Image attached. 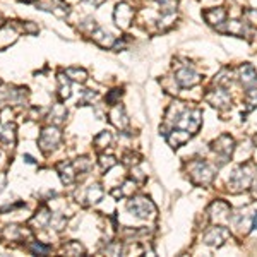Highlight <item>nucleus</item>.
Wrapping results in <instances>:
<instances>
[{
  "label": "nucleus",
  "mask_w": 257,
  "mask_h": 257,
  "mask_svg": "<svg viewBox=\"0 0 257 257\" xmlns=\"http://www.w3.org/2000/svg\"><path fill=\"white\" fill-rule=\"evenodd\" d=\"M202 126V112L199 108L188 106L187 103L174 102L168 106L166 114H164V126L160 127V132L166 134L170 128H182V130L190 132L196 136Z\"/></svg>",
  "instance_id": "f257e3e1"
},
{
  "label": "nucleus",
  "mask_w": 257,
  "mask_h": 257,
  "mask_svg": "<svg viewBox=\"0 0 257 257\" xmlns=\"http://www.w3.org/2000/svg\"><path fill=\"white\" fill-rule=\"evenodd\" d=\"M238 81L246 90V105L247 112H252L257 106V70L252 64H242L236 70Z\"/></svg>",
  "instance_id": "f03ea898"
},
{
  "label": "nucleus",
  "mask_w": 257,
  "mask_h": 257,
  "mask_svg": "<svg viewBox=\"0 0 257 257\" xmlns=\"http://www.w3.org/2000/svg\"><path fill=\"white\" fill-rule=\"evenodd\" d=\"M187 170H188V176H190V180L196 186H210L212 180H214L216 170L202 158L192 160L187 164Z\"/></svg>",
  "instance_id": "7ed1b4c3"
},
{
  "label": "nucleus",
  "mask_w": 257,
  "mask_h": 257,
  "mask_svg": "<svg viewBox=\"0 0 257 257\" xmlns=\"http://www.w3.org/2000/svg\"><path fill=\"white\" fill-rule=\"evenodd\" d=\"M254 174H256V166L252 163H246L242 166H238L232 174L230 180H228V188L232 192L247 190L252 186V182H254Z\"/></svg>",
  "instance_id": "20e7f679"
},
{
  "label": "nucleus",
  "mask_w": 257,
  "mask_h": 257,
  "mask_svg": "<svg viewBox=\"0 0 257 257\" xmlns=\"http://www.w3.org/2000/svg\"><path fill=\"white\" fill-rule=\"evenodd\" d=\"M127 210L140 220H150L156 216V206L154 202L146 198V196H138V198H132L127 202Z\"/></svg>",
  "instance_id": "39448f33"
},
{
  "label": "nucleus",
  "mask_w": 257,
  "mask_h": 257,
  "mask_svg": "<svg viewBox=\"0 0 257 257\" xmlns=\"http://www.w3.org/2000/svg\"><path fill=\"white\" fill-rule=\"evenodd\" d=\"M211 151L218 156V160H220L218 166H223V164L232 158V154H234V151H235L234 138L228 134H222L218 139H214L211 142Z\"/></svg>",
  "instance_id": "423d86ee"
},
{
  "label": "nucleus",
  "mask_w": 257,
  "mask_h": 257,
  "mask_svg": "<svg viewBox=\"0 0 257 257\" xmlns=\"http://www.w3.org/2000/svg\"><path fill=\"white\" fill-rule=\"evenodd\" d=\"M62 140V132L57 126H48L40 132L38 138V146L43 152H52L54 150H57V146Z\"/></svg>",
  "instance_id": "0eeeda50"
},
{
  "label": "nucleus",
  "mask_w": 257,
  "mask_h": 257,
  "mask_svg": "<svg viewBox=\"0 0 257 257\" xmlns=\"http://www.w3.org/2000/svg\"><path fill=\"white\" fill-rule=\"evenodd\" d=\"M175 82L178 88H194L200 82V76L190 66H180L175 70Z\"/></svg>",
  "instance_id": "6e6552de"
},
{
  "label": "nucleus",
  "mask_w": 257,
  "mask_h": 257,
  "mask_svg": "<svg viewBox=\"0 0 257 257\" xmlns=\"http://www.w3.org/2000/svg\"><path fill=\"white\" fill-rule=\"evenodd\" d=\"M230 238V232L224 224H214L210 230L204 234L202 244H206L208 247H222L226 240Z\"/></svg>",
  "instance_id": "1a4fd4ad"
},
{
  "label": "nucleus",
  "mask_w": 257,
  "mask_h": 257,
  "mask_svg": "<svg viewBox=\"0 0 257 257\" xmlns=\"http://www.w3.org/2000/svg\"><path fill=\"white\" fill-rule=\"evenodd\" d=\"M210 220L214 224H226L232 222V210L224 200H214L208 210Z\"/></svg>",
  "instance_id": "9d476101"
},
{
  "label": "nucleus",
  "mask_w": 257,
  "mask_h": 257,
  "mask_svg": "<svg viewBox=\"0 0 257 257\" xmlns=\"http://www.w3.org/2000/svg\"><path fill=\"white\" fill-rule=\"evenodd\" d=\"M204 100L210 103L211 106L218 108V110H224L232 105V98L228 94L226 88L216 86V90H210L206 94H204Z\"/></svg>",
  "instance_id": "9b49d317"
},
{
  "label": "nucleus",
  "mask_w": 257,
  "mask_h": 257,
  "mask_svg": "<svg viewBox=\"0 0 257 257\" xmlns=\"http://www.w3.org/2000/svg\"><path fill=\"white\" fill-rule=\"evenodd\" d=\"M132 19H134V9L127 2L117 4L114 10V21L120 30H128L132 24Z\"/></svg>",
  "instance_id": "f8f14e48"
},
{
  "label": "nucleus",
  "mask_w": 257,
  "mask_h": 257,
  "mask_svg": "<svg viewBox=\"0 0 257 257\" xmlns=\"http://www.w3.org/2000/svg\"><path fill=\"white\" fill-rule=\"evenodd\" d=\"M164 138H166V142L170 144L174 150H176V148H180V146H184L186 142H188L192 138V134L190 132H187V130H182V128H170V130L164 134Z\"/></svg>",
  "instance_id": "ddd939ff"
},
{
  "label": "nucleus",
  "mask_w": 257,
  "mask_h": 257,
  "mask_svg": "<svg viewBox=\"0 0 257 257\" xmlns=\"http://www.w3.org/2000/svg\"><path fill=\"white\" fill-rule=\"evenodd\" d=\"M202 18L206 19L210 26L220 28L222 24L226 22V10L223 7H211V9H206L202 12Z\"/></svg>",
  "instance_id": "4468645a"
},
{
  "label": "nucleus",
  "mask_w": 257,
  "mask_h": 257,
  "mask_svg": "<svg viewBox=\"0 0 257 257\" xmlns=\"http://www.w3.org/2000/svg\"><path fill=\"white\" fill-rule=\"evenodd\" d=\"M57 172L60 175V180L66 186H70V184L76 182V175H78V170H76L74 163L72 162H60L57 164Z\"/></svg>",
  "instance_id": "2eb2a0df"
},
{
  "label": "nucleus",
  "mask_w": 257,
  "mask_h": 257,
  "mask_svg": "<svg viewBox=\"0 0 257 257\" xmlns=\"http://www.w3.org/2000/svg\"><path fill=\"white\" fill-rule=\"evenodd\" d=\"M108 118H110V122L114 124L117 128H126L128 126L127 114L120 103H117V105H114L110 108V112H108Z\"/></svg>",
  "instance_id": "dca6fc26"
},
{
  "label": "nucleus",
  "mask_w": 257,
  "mask_h": 257,
  "mask_svg": "<svg viewBox=\"0 0 257 257\" xmlns=\"http://www.w3.org/2000/svg\"><path fill=\"white\" fill-rule=\"evenodd\" d=\"M252 218L254 216H248L247 212H238V214L232 216V223H234V228L240 235H247L248 230L252 228Z\"/></svg>",
  "instance_id": "f3484780"
},
{
  "label": "nucleus",
  "mask_w": 257,
  "mask_h": 257,
  "mask_svg": "<svg viewBox=\"0 0 257 257\" xmlns=\"http://www.w3.org/2000/svg\"><path fill=\"white\" fill-rule=\"evenodd\" d=\"M52 211L48 210L46 206H42L38 211H36V214L33 216V218L30 220V224L34 228H46L50 226V222H52Z\"/></svg>",
  "instance_id": "a211bd4d"
},
{
  "label": "nucleus",
  "mask_w": 257,
  "mask_h": 257,
  "mask_svg": "<svg viewBox=\"0 0 257 257\" xmlns=\"http://www.w3.org/2000/svg\"><path fill=\"white\" fill-rule=\"evenodd\" d=\"M91 38H93V42L96 45H100L103 48H112L115 45V36L105 30H102V28H96L93 33H91Z\"/></svg>",
  "instance_id": "6ab92c4d"
},
{
  "label": "nucleus",
  "mask_w": 257,
  "mask_h": 257,
  "mask_svg": "<svg viewBox=\"0 0 257 257\" xmlns=\"http://www.w3.org/2000/svg\"><path fill=\"white\" fill-rule=\"evenodd\" d=\"M28 96V90L26 88H9V91L2 93L4 102L7 103H16V105H22L24 100Z\"/></svg>",
  "instance_id": "aec40b11"
},
{
  "label": "nucleus",
  "mask_w": 257,
  "mask_h": 257,
  "mask_svg": "<svg viewBox=\"0 0 257 257\" xmlns=\"http://www.w3.org/2000/svg\"><path fill=\"white\" fill-rule=\"evenodd\" d=\"M18 40V31L10 26V24H4L0 26V48H7L9 45Z\"/></svg>",
  "instance_id": "412c9836"
},
{
  "label": "nucleus",
  "mask_w": 257,
  "mask_h": 257,
  "mask_svg": "<svg viewBox=\"0 0 257 257\" xmlns=\"http://www.w3.org/2000/svg\"><path fill=\"white\" fill-rule=\"evenodd\" d=\"M67 117V108L62 105V103H55L54 106H52L50 114H48V120H50L52 124H55V126H58V124H62L64 120Z\"/></svg>",
  "instance_id": "4be33fe9"
},
{
  "label": "nucleus",
  "mask_w": 257,
  "mask_h": 257,
  "mask_svg": "<svg viewBox=\"0 0 257 257\" xmlns=\"http://www.w3.org/2000/svg\"><path fill=\"white\" fill-rule=\"evenodd\" d=\"M103 196H105V190L100 184H91L86 190V200L90 204H98L103 199Z\"/></svg>",
  "instance_id": "5701e85b"
},
{
  "label": "nucleus",
  "mask_w": 257,
  "mask_h": 257,
  "mask_svg": "<svg viewBox=\"0 0 257 257\" xmlns=\"http://www.w3.org/2000/svg\"><path fill=\"white\" fill-rule=\"evenodd\" d=\"M16 138H18V134H16L14 124H7V126L0 130V142H4L6 146H14Z\"/></svg>",
  "instance_id": "b1692460"
},
{
  "label": "nucleus",
  "mask_w": 257,
  "mask_h": 257,
  "mask_svg": "<svg viewBox=\"0 0 257 257\" xmlns=\"http://www.w3.org/2000/svg\"><path fill=\"white\" fill-rule=\"evenodd\" d=\"M70 79L67 78V74H60L58 76V98L60 102L70 98Z\"/></svg>",
  "instance_id": "393cba45"
},
{
  "label": "nucleus",
  "mask_w": 257,
  "mask_h": 257,
  "mask_svg": "<svg viewBox=\"0 0 257 257\" xmlns=\"http://www.w3.org/2000/svg\"><path fill=\"white\" fill-rule=\"evenodd\" d=\"M66 74L70 81H76V82H86L88 81V72L82 69V67H69L66 69Z\"/></svg>",
  "instance_id": "a878e982"
},
{
  "label": "nucleus",
  "mask_w": 257,
  "mask_h": 257,
  "mask_svg": "<svg viewBox=\"0 0 257 257\" xmlns=\"http://www.w3.org/2000/svg\"><path fill=\"white\" fill-rule=\"evenodd\" d=\"M64 254H67V256H82V254H86V250H84V247L79 242H69V244H66V246H64Z\"/></svg>",
  "instance_id": "bb28decb"
},
{
  "label": "nucleus",
  "mask_w": 257,
  "mask_h": 257,
  "mask_svg": "<svg viewBox=\"0 0 257 257\" xmlns=\"http://www.w3.org/2000/svg\"><path fill=\"white\" fill-rule=\"evenodd\" d=\"M162 7V14H175L176 6H178V0H154Z\"/></svg>",
  "instance_id": "cd10ccee"
},
{
  "label": "nucleus",
  "mask_w": 257,
  "mask_h": 257,
  "mask_svg": "<svg viewBox=\"0 0 257 257\" xmlns=\"http://www.w3.org/2000/svg\"><path fill=\"white\" fill-rule=\"evenodd\" d=\"M110 142H112V134H110L108 130H102V132H100V134L94 138V146L98 148V150L110 146Z\"/></svg>",
  "instance_id": "c85d7f7f"
},
{
  "label": "nucleus",
  "mask_w": 257,
  "mask_h": 257,
  "mask_svg": "<svg viewBox=\"0 0 257 257\" xmlns=\"http://www.w3.org/2000/svg\"><path fill=\"white\" fill-rule=\"evenodd\" d=\"M232 70H228V69H223L222 72L218 74V78L214 79V84L216 86H222V88H228L232 84Z\"/></svg>",
  "instance_id": "c756f323"
},
{
  "label": "nucleus",
  "mask_w": 257,
  "mask_h": 257,
  "mask_svg": "<svg viewBox=\"0 0 257 257\" xmlns=\"http://www.w3.org/2000/svg\"><path fill=\"white\" fill-rule=\"evenodd\" d=\"M98 163L103 170H110V168H114L115 164H117V160H115V156H112V154H100Z\"/></svg>",
  "instance_id": "7c9ffc66"
},
{
  "label": "nucleus",
  "mask_w": 257,
  "mask_h": 257,
  "mask_svg": "<svg viewBox=\"0 0 257 257\" xmlns=\"http://www.w3.org/2000/svg\"><path fill=\"white\" fill-rule=\"evenodd\" d=\"M96 94L94 91H91V90H86V91H82L81 93V98L78 100V106H84V105H90V103H93L94 100H96Z\"/></svg>",
  "instance_id": "2f4dec72"
},
{
  "label": "nucleus",
  "mask_w": 257,
  "mask_h": 257,
  "mask_svg": "<svg viewBox=\"0 0 257 257\" xmlns=\"http://www.w3.org/2000/svg\"><path fill=\"white\" fill-rule=\"evenodd\" d=\"M6 236L7 238H10V240H18V238H21L22 236V230L19 226H16V224H10V226H7L6 228Z\"/></svg>",
  "instance_id": "473e14b6"
},
{
  "label": "nucleus",
  "mask_w": 257,
  "mask_h": 257,
  "mask_svg": "<svg viewBox=\"0 0 257 257\" xmlns=\"http://www.w3.org/2000/svg\"><path fill=\"white\" fill-rule=\"evenodd\" d=\"M74 166L79 174H86V172H90V168H91V162L88 158H78L74 162Z\"/></svg>",
  "instance_id": "72a5a7b5"
},
{
  "label": "nucleus",
  "mask_w": 257,
  "mask_h": 257,
  "mask_svg": "<svg viewBox=\"0 0 257 257\" xmlns=\"http://www.w3.org/2000/svg\"><path fill=\"white\" fill-rule=\"evenodd\" d=\"M120 190V196H132L136 192V182L134 180H126L124 186L118 188Z\"/></svg>",
  "instance_id": "f704fd0d"
},
{
  "label": "nucleus",
  "mask_w": 257,
  "mask_h": 257,
  "mask_svg": "<svg viewBox=\"0 0 257 257\" xmlns=\"http://www.w3.org/2000/svg\"><path fill=\"white\" fill-rule=\"evenodd\" d=\"M124 163L134 168V166H138V164L140 163V156L136 154V152H127V154L124 156Z\"/></svg>",
  "instance_id": "c9c22d12"
},
{
  "label": "nucleus",
  "mask_w": 257,
  "mask_h": 257,
  "mask_svg": "<svg viewBox=\"0 0 257 257\" xmlns=\"http://www.w3.org/2000/svg\"><path fill=\"white\" fill-rule=\"evenodd\" d=\"M244 18L248 26H257V9H247L244 12Z\"/></svg>",
  "instance_id": "e433bc0d"
},
{
  "label": "nucleus",
  "mask_w": 257,
  "mask_h": 257,
  "mask_svg": "<svg viewBox=\"0 0 257 257\" xmlns=\"http://www.w3.org/2000/svg\"><path fill=\"white\" fill-rule=\"evenodd\" d=\"M30 248H31V252H33V254H38V256H46L48 252H50V247L43 246V244H40V242H34Z\"/></svg>",
  "instance_id": "4c0bfd02"
},
{
  "label": "nucleus",
  "mask_w": 257,
  "mask_h": 257,
  "mask_svg": "<svg viewBox=\"0 0 257 257\" xmlns=\"http://www.w3.org/2000/svg\"><path fill=\"white\" fill-rule=\"evenodd\" d=\"M120 96H122V90H114V91H110V94L106 96V103H108L110 106L117 105Z\"/></svg>",
  "instance_id": "58836bf2"
},
{
  "label": "nucleus",
  "mask_w": 257,
  "mask_h": 257,
  "mask_svg": "<svg viewBox=\"0 0 257 257\" xmlns=\"http://www.w3.org/2000/svg\"><path fill=\"white\" fill-rule=\"evenodd\" d=\"M105 254H110V256H120V254H122V244H110V246H106V248H105Z\"/></svg>",
  "instance_id": "ea45409f"
},
{
  "label": "nucleus",
  "mask_w": 257,
  "mask_h": 257,
  "mask_svg": "<svg viewBox=\"0 0 257 257\" xmlns=\"http://www.w3.org/2000/svg\"><path fill=\"white\" fill-rule=\"evenodd\" d=\"M22 30H24V33H28V34H38V26H36L34 22H31V21H26L22 24Z\"/></svg>",
  "instance_id": "a19ab883"
},
{
  "label": "nucleus",
  "mask_w": 257,
  "mask_h": 257,
  "mask_svg": "<svg viewBox=\"0 0 257 257\" xmlns=\"http://www.w3.org/2000/svg\"><path fill=\"white\" fill-rule=\"evenodd\" d=\"M84 4H88V6H93V7H100L103 2H106V0H82Z\"/></svg>",
  "instance_id": "79ce46f5"
},
{
  "label": "nucleus",
  "mask_w": 257,
  "mask_h": 257,
  "mask_svg": "<svg viewBox=\"0 0 257 257\" xmlns=\"http://www.w3.org/2000/svg\"><path fill=\"white\" fill-rule=\"evenodd\" d=\"M24 160H26V163H36L33 160V156H30V154H24Z\"/></svg>",
  "instance_id": "37998d69"
},
{
  "label": "nucleus",
  "mask_w": 257,
  "mask_h": 257,
  "mask_svg": "<svg viewBox=\"0 0 257 257\" xmlns=\"http://www.w3.org/2000/svg\"><path fill=\"white\" fill-rule=\"evenodd\" d=\"M252 228L257 230V214H254V218H252Z\"/></svg>",
  "instance_id": "c03bdc74"
},
{
  "label": "nucleus",
  "mask_w": 257,
  "mask_h": 257,
  "mask_svg": "<svg viewBox=\"0 0 257 257\" xmlns=\"http://www.w3.org/2000/svg\"><path fill=\"white\" fill-rule=\"evenodd\" d=\"M252 196H254V198L257 199V182L254 184V187H252Z\"/></svg>",
  "instance_id": "a18cd8bd"
},
{
  "label": "nucleus",
  "mask_w": 257,
  "mask_h": 257,
  "mask_svg": "<svg viewBox=\"0 0 257 257\" xmlns=\"http://www.w3.org/2000/svg\"><path fill=\"white\" fill-rule=\"evenodd\" d=\"M252 142H254V146L257 148V136H254V139H252Z\"/></svg>",
  "instance_id": "49530a36"
}]
</instances>
